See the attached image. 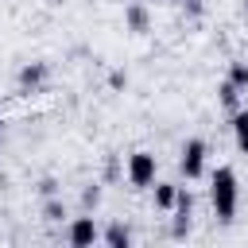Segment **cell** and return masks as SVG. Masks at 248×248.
Returning a JSON list of instances; mask_svg holds the SVG:
<instances>
[{
    "instance_id": "cell-3",
    "label": "cell",
    "mask_w": 248,
    "mask_h": 248,
    "mask_svg": "<svg viewBox=\"0 0 248 248\" xmlns=\"http://www.w3.org/2000/svg\"><path fill=\"white\" fill-rule=\"evenodd\" d=\"M124 174H128V186L147 190V186H155L159 159H155L151 151H132V155H128V163H124Z\"/></svg>"
},
{
    "instance_id": "cell-7",
    "label": "cell",
    "mask_w": 248,
    "mask_h": 248,
    "mask_svg": "<svg viewBox=\"0 0 248 248\" xmlns=\"http://www.w3.org/2000/svg\"><path fill=\"white\" fill-rule=\"evenodd\" d=\"M229 124H232L236 151H240V155H248V108H232V112H229Z\"/></svg>"
},
{
    "instance_id": "cell-2",
    "label": "cell",
    "mask_w": 248,
    "mask_h": 248,
    "mask_svg": "<svg viewBox=\"0 0 248 248\" xmlns=\"http://www.w3.org/2000/svg\"><path fill=\"white\" fill-rule=\"evenodd\" d=\"M205 163H209V143H205L202 136L186 140L182 151H178V170H182L190 182H198V178H205Z\"/></svg>"
},
{
    "instance_id": "cell-11",
    "label": "cell",
    "mask_w": 248,
    "mask_h": 248,
    "mask_svg": "<svg viewBox=\"0 0 248 248\" xmlns=\"http://www.w3.org/2000/svg\"><path fill=\"white\" fill-rule=\"evenodd\" d=\"M229 81H232L240 93H248V62L232 58V62H229Z\"/></svg>"
},
{
    "instance_id": "cell-18",
    "label": "cell",
    "mask_w": 248,
    "mask_h": 248,
    "mask_svg": "<svg viewBox=\"0 0 248 248\" xmlns=\"http://www.w3.org/2000/svg\"><path fill=\"white\" fill-rule=\"evenodd\" d=\"M244 16H248V0H244Z\"/></svg>"
},
{
    "instance_id": "cell-8",
    "label": "cell",
    "mask_w": 248,
    "mask_h": 248,
    "mask_svg": "<svg viewBox=\"0 0 248 248\" xmlns=\"http://www.w3.org/2000/svg\"><path fill=\"white\" fill-rule=\"evenodd\" d=\"M101 240H105L108 248H128V244H132V229H128L124 221H112V225L101 232Z\"/></svg>"
},
{
    "instance_id": "cell-9",
    "label": "cell",
    "mask_w": 248,
    "mask_h": 248,
    "mask_svg": "<svg viewBox=\"0 0 248 248\" xmlns=\"http://www.w3.org/2000/svg\"><path fill=\"white\" fill-rule=\"evenodd\" d=\"M174 198H178V186L174 182H155V209L170 213L174 209Z\"/></svg>"
},
{
    "instance_id": "cell-17",
    "label": "cell",
    "mask_w": 248,
    "mask_h": 248,
    "mask_svg": "<svg viewBox=\"0 0 248 248\" xmlns=\"http://www.w3.org/2000/svg\"><path fill=\"white\" fill-rule=\"evenodd\" d=\"M46 4H50V8H62V4H66V0H46Z\"/></svg>"
},
{
    "instance_id": "cell-19",
    "label": "cell",
    "mask_w": 248,
    "mask_h": 248,
    "mask_svg": "<svg viewBox=\"0 0 248 248\" xmlns=\"http://www.w3.org/2000/svg\"><path fill=\"white\" fill-rule=\"evenodd\" d=\"M182 4H186V0H182Z\"/></svg>"
},
{
    "instance_id": "cell-5",
    "label": "cell",
    "mask_w": 248,
    "mask_h": 248,
    "mask_svg": "<svg viewBox=\"0 0 248 248\" xmlns=\"http://www.w3.org/2000/svg\"><path fill=\"white\" fill-rule=\"evenodd\" d=\"M46 78H50V66H46V62H27V66H19V74H16V89H19L23 97H31V93H39V89L46 85Z\"/></svg>"
},
{
    "instance_id": "cell-16",
    "label": "cell",
    "mask_w": 248,
    "mask_h": 248,
    "mask_svg": "<svg viewBox=\"0 0 248 248\" xmlns=\"http://www.w3.org/2000/svg\"><path fill=\"white\" fill-rule=\"evenodd\" d=\"M108 85H112V89H124V85H128V74H124V70H112V74H108Z\"/></svg>"
},
{
    "instance_id": "cell-6",
    "label": "cell",
    "mask_w": 248,
    "mask_h": 248,
    "mask_svg": "<svg viewBox=\"0 0 248 248\" xmlns=\"http://www.w3.org/2000/svg\"><path fill=\"white\" fill-rule=\"evenodd\" d=\"M124 27H128L132 35H147V31H151V12H147V4H140V0L124 4Z\"/></svg>"
},
{
    "instance_id": "cell-10",
    "label": "cell",
    "mask_w": 248,
    "mask_h": 248,
    "mask_svg": "<svg viewBox=\"0 0 248 248\" xmlns=\"http://www.w3.org/2000/svg\"><path fill=\"white\" fill-rule=\"evenodd\" d=\"M217 101H221V108H225V112H232V108H240V89L225 78V81L217 85Z\"/></svg>"
},
{
    "instance_id": "cell-12",
    "label": "cell",
    "mask_w": 248,
    "mask_h": 248,
    "mask_svg": "<svg viewBox=\"0 0 248 248\" xmlns=\"http://www.w3.org/2000/svg\"><path fill=\"white\" fill-rule=\"evenodd\" d=\"M43 217H46V221H62V217H66V205H62L58 194H54V198H43Z\"/></svg>"
},
{
    "instance_id": "cell-14",
    "label": "cell",
    "mask_w": 248,
    "mask_h": 248,
    "mask_svg": "<svg viewBox=\"0 0 248 248\" xmlns=\"http://www.w3.org/2000/svg\"><path fill=\"white\" fill-rule=\"evenodd\" d=\"M116 178H120V159L108 155V159H105V182H116Z\"/></svg>"
},
{
    "instance_id": "cell-4",
    "label": "cell",
    "mask_w": 248,
    "mask_h": 248,
    "mask_svg": "<svg viewBox=\"0 0 248 248\" xmlns=\"http://www.w3.org/2000/svg\"><path fill=\"white\" fill-rule=\"evenodd\" d=\"M66 240H70V248H93V244L101 240V229H97V221L85 213V217H74V221L66 225Z\"/></svg>"
},
{
    "instance_id": "cell-1",
    "label": "cell",
    "mask_w": 248,
    "mask_h": 248,
    "mask_svg": "<svg viewBox=\"0 0 248 248\" xmlns=\"http://www.w3.org/2000/svg\"><path fill=\"white\" fill-rule=\"evenodd\" d=\"M209 202H213V213L217 221H232L236 217V205H240V182H236V170L229 163H221L213 174H209Z\"/></svg>"
},
{
    "instance_id": "cell-13",
    "label": "cell",
    "mask_w": 248,
    "mask_h": 248,
    "mask_svg": "<svg viewBox=\"0 0 248 248\" xmlns=\"http://www.w3.org/2000/svg\"><path fill=\"white\" fill-rule=\"evenodd\" d=\"M97 205H101V186H97V182H89V186L81 190V209H85V213H93Z\"/></svg>"
},
{
    "instance_id": "cell-15",
    "label": "cell",
    "mask_w": 248,
    "mask_h": 248,
    "mask_svg": "<svg viewBox=\"0 0 248 248\" xmlns=\"http://www.w3.org/2000/svg\"><path fill=\"white\" fill-rule=\"evenodd\" d=\"M39 194H43V198H54V194H58V182H54L50 174H46V178H39Z\"/></svg>"
}]
</instances>
